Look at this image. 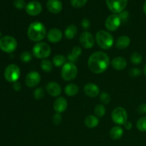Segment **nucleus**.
Here are the masks:
<instances>
[{"label": "nucleus", "mask_w": 146, "mask_h": 146, "mask_svg": "<svg viewBox=\"0 0 146 146\" xmlns=\"http://www.w3.org/2000/svg\"><path fill=\"white\" fill-rule=\"evenodd\" d=\"M111 64L115 69L121 71V70L124 69L126 67L127 61L123 57L117 56L112 60Z\"/></svg>", "instance_id": "nucleus-19"}, {"label": "nucleus", "mask_w": 146, "mask_h": 146, "mask_svg": "<svg viewBox=\"0 0 146 146\" xmlns=\"http://www.w3.org/2000/svg\"><path fill=\"white\" fill-rule=\"evenodd\" d=\"M84 93L86 94L88 96L91 97V98H95L99 94L100 90L99 88L97 85L95 84H92V83H89L85 85L84 88Z\"/></svg>", "instance_id": "nucleus-16"}, {"label": "nucleus", "mask_w": 146, "mask_h": 146, "mask_svg": "<svg viewBox=\"0 0 146 146\" xmlns=\"http://www.w3.org/2000/svg\"><path fill=\"white\" fill-rule=\"evenodd\" d=\"M124 125H125V128H126L127 130H131V128H132V123L130 122H128V121L124 124Z\"/></svg>", "instance_id": "nucleus-42"}, {"label": "nucleus", "mask_w": 146, "mask_h": 146, "mask_svg": "<svg viewBox=\"0 0 146 146\" xmlns=\"http://www.w3.org/2000/svg\"><path fill=\"white\" fill-rule=\"evenodd\" d=\"M79 41L81 45L86 48H91L95 44V39L94 36L88 31H84L79 36Z\"/></svg>", "instance_id": "nucleus-11"}, {"label": "nucleus", "mask_w": 146, "mask_h": 146, "mask_svg": "<svg viewBox=\"0 0 146 146\" xmlns=\"http://www.w3.org/2000/svg\"><path fill=\"white\" fill-rule=\"evenodd\" d=\"M78 32V29H77L76 26L71 24V25L68 26L65 30V36L68 39H72L73 38L76 36Z\"/></svg>", "instance_id": "nucleus-24"}, {"label": "nucleus", "mask_w": 146, "mask_h": 146, "mask_svg": "<svg viewBox=\"0 0 146 146\" xmlns=\"http://www.w3.org/2000/svg\"><path fill=\"white\" fill-rule=\"evenodd\" d=\"M113 121L118 125H124L127 122L128 114L126 111L122 107H117L111 114Z\"/></svg>", "instance_id": "nucleus-9"}, {"label": "nucleus", "mask_w": 146, "mask_h": 146, "mask_svg": "<svg viewBox=\"0 0 146 146\" xmlns=\"http://www.w3.org/2000/svg\"><path fill=\"white\" fill-rule=\"evenodd\" d=\"M143 72L144 74H145V75L146 76V64L145 66H144V68H143Z\"/></svg>", "instance_id": "nucleus-44"}, {"label": "nucleus", "mask_w": 146, "mask_h": 146, "mask_svg": "<svg viewBox=\"0 0 146 146\" xmlns=\"http://www.w3.org/2000/svg\"><path fill=\"white\" fill-rule=\"evenodd\" d=\"M121 24V19L119 15L117 14H111L106 19L105 22V27L108 31H116Z\"/></svg>", "instance_id": "nucleus-10"}, {"label": "nucleus", "mask_w": 146, "mask_h": 146, "mask_svg": "<svg viewBox=\"0 0 146 146\" xmlns=\"http://www.w3.org/2000/svg\"><path fill=\"white\" fill-rule=\"evenodd\" d=\"M143 11L146 15V1L144 2V4H143Z\"/></svg>", "instance_id": "nucleus-43"}, {"label": "nucleus", "mask_w": 146, "mask_h": 146, "mask_svg": "<svg viewBox=\"0 0 146 146\" xmlns=\"http://www.w3.org/2000/svg\"><path fill=\"white\" fill-rule=\"evenodd\" d=\"M21 74L19 67L16 64L7 66L4 71V78L10 83H15L18 81Z\"/></svg>", "instance_id": "nucleus-7"}, {"label": "nucleus", "mask_w": 146, "mask_h": 146, "mask_svg": "<svg viewBox=\"0 0 146 146\" xmlns=\"http://www.w3.org/2000/svg\"><path fill=\"white\" fill-rule=\"evenodd\" d=\"M106 3L111 12L119 14L125 9L128 0H106Z\"/></svg>", "instance_id": "nucleus-8"}, {"label": "nucleus", "mask_w": 146, "mask_h": 146, "mask_svg": "<svg viewBox=\"0 0 146 146\" xmlns=\"http://www.w3.org/2000/svg\"><path fill=\"white\" fill-rule=\"evenodd\" d=\"M90 25H91V23H90V21L88 19L84 18L82 20V21H81V27H83L84 29H88L90 27Z\"/></svg>", "instance_id": "nucleus-39"}, {"label": "nucleus", "mask_w": 146, "mask_h": 146, "mask_svg": "<svg viewBox=\"0 0 146 146\" xmlns=\"http://www.w3.org/2000/svg\"><path fill=\"white\" fill-rule=\"evenodd\" d=\"M94 113L98 117H103L106 113V108L102 104H98L94 108Z\"/></svg>", "instance_id": "nucleus-29"}, {"label": "nucleus", "mask_w": 146, "mask_h": 146, "mask_svg": "<svg viewBox=\"0 0 146 146\" xmlns=\"http://www.w3.org/2000/svg\"><path fill=\"white\" fill-rule=\"evenodd\" d=\"M81 53H82V50H81V47L75 46L72 49L71 52L68 55V59L69 60L70 62L74 64V62L77 61L78 57L81 56Z\"/></svg>", "instance_id": "nucleus-22"}, {"label": "nucleus", "mask_w": 146, "mask_h": 146, "mask_svg": "<svg viewBox=\"0 0 146 146\" xmlns=\"http://www.w3.org/2000/svg\"><path fill=\"white\" fill-rule=\"evenodd\" d=\"M88 0H71V4L74 8H81L84 7Z\"/></svg>", "instance_id": "nucleus-31"}, {"label": "nucleus", "mask_w": 146, "mask_h": 146, "mask_svg": "<svg viewBox=\"0 0 146 146\" xmlns=\"http://www.w3.org/2000/svg\"><path fill=\"white\" fill-rule=\"evenodd\" d=\"M141 74V70L138 69V68H131V69L129 71V75L131 76V77H138Z\"/></svg>", "instance_id": "nucleus-37"}, {"label": "nucleus", "mask_w": 146, "mask_h": 146, "mask_svg": "<svg viewBox=\"0 0 146 146\" xmlns=\"http://www.w3.org/2000/svg\"><path fill=\"white\" fill-rule=\"evenodd\" d=\"M41 68L44 72L48 73L52 71V63L47 59H44L41 62Z\"/></svg>", "instance_id": "nucleus-27"}, {"label": "nucleus", "mask_w": 146, "mask_h": 146, "mask_svg": "<svg viewBox=\"0 0 146 146\" xmlns=\"http://www.w3.org/2000/svg\"><path fill=\"white\" fill-rule=\"evenodd\" d=\"M78 74L77 67L74 63H66L61 69V76L65 81H69L74 79Z\"/></svg>", "instance_id": "nucleus-6"}, {"label": "nucleus", "mask_w": 146, "mask_h": 146, "mask_svg": "<svg viewBox=\"0 0 146 146\" xmlns=\"http://www.w3.org/2000/svg\"><path fill=\"white\" fill-rule=\"evenodd\" d=\"M68 106L67 101L63 97H58L55 100L54 103V109L58 113L64 112Z\"/></svg>", "instance_id": "nucleus-15"}, {"label": "nucleus", "mask_w": 146, "mask_h": 146, "mask_svg": "<svg viewBox=\"0 0 146 146\" xmlns=\"http://www.w3.org/2000/svg\"><path fill=\"white\" fill-rule=\"evenodd\" d=\"M130 43H131V39L129 37L127 36H121L117 39L116 42H115V46L118 48L124 49L130 45Z\"/></svg>", "instance_id": "nucleus-20"}, {"label": "nucleus", "mask_w": 146, "mask_h": 146, "mask_svg": "<svg viewBox=\"0 0 146 146\" xmlns=\"http://www.w3.org/2000/svg\"><path fill=\"white\" fill-rule=\"evenodd\" d=\"M96 39L99 47L105 50L111 48L113 44V36L108 31H104V30H101L97 32Z\"/></svg>", "instance_id": "nucleus-3"}, {"label": "nucleus", "mask_w": 146, "mask_h": 146, "mask_svg": "<svg viewBox=\"0 0 146 146\" xmlns=\"http://www.w3.org/2000/svg\"><path fill=\"white\" fill-rule=\"evenodd\" d=\"M41 81V76L37 71H31L27 75L25 78L26 85L30 88L36 86Z\"/></svg>", "instance_id": "nucleus-12"}, {"label": "nucleus", "mask_w": 146, "mask_h": 146, "mask_svg": "<svg viewBox=\"0 0 146 146\" xmlns=\"http://www.w3.org/2000/svg\"><path fill=\"white\" fill-rule=\"evenodd\" d=\"M84 123H85V125L88 128H94L98 125V123H99V120L95 115H89L86 117Z\"/></svg>", "instance_id": "nucleus-23"}, {"label": "nucleus", "mask_w": 146, "mask_h": 146, "mask_svg": "<svg viewBox=\"0 0 146 146\" xmlns=\"http://www.w3.org/2000/svg\"><path fill=\"white\" fill-rule=\"evenodd\" d=\"M46 31V27L42 23L39 21H34L31 23L27 30V35L31 41H39L45 37Z\"/></svg>", "instance_id": "nucleus-2"}, {"label": "nucleus", "mask_w": 146, "mask_h": 146, "mask_svg": "<svg viewBox=\"0 0 146 146\" xmlns=\"http://www.w3.org/2000/svg\"><path fill=\"white\" fill-rule=\"evenodd\" d=\"M78 86L75 84H69L65 87V93L68 96H76L78 92Z\"/></svg>", "instance_id": "nucleus-25"}, {"label": "nucleus", "mask_w": 146, "mask_h": 146, "mask_svg": "<svg viewBox=\"0 0 146 146\" xmlns=\"http://www.w3.org/2000/svg\"><path fill=\"white\" fill-rule=\"evenodd\" d=\"M51 48L48 44L44 42H40L33 47V54L37 58L44 59L51 54Z\"/></svg>", "instance_id": "nucleus-4"}, {"label": "nucleus", "mask_w": 146, "mask_h": 146, "mask_svg": "<svg viewBox=\"0 0 146 146\" xmlns=\"http://www.w3.org/2000/svg\"><path fill=\"white\" fill-rule=\"evenodd\" d=\"M13 88H14L16 91H19L21 88V84H20V83L17 82H17L14 83V84H13Z\"/></svg>", "instance_id": "nucleus-41"}, {"label": "nucleus", "mask_w": 146, "mask_h": 146, "mask_svg": "<svg viewBox=\"0 0 146 146\" xmlns=\"http://www.w3.org/2000/svg\"><path fill=\"white\" fill-rule=\"evenodd\" d=\"M128 16H129V14L127 11H124L123 10L121 13H119V17L121 18V21H125L128 18Z\"/></svg>", "instance_id": "nucleus-40"}, {"label": "nucleus", "mask_w": 146, "mask_h": 146, "mask_svg": "<svg viewBox=\"0 0 146 146\" xmlns=\"http://www.w3.org/2000/svg\"><path fill=\"white\" fill-rule=\"evenodd\" d=\"M100 101L104 104H109L111 101V97H110L109 94L107 93H102L100 96Z\"/></svg>", "instance_id": "nucleus-34"}, {"label": "nucleus", "mask_w": 146, "mask_h": 146, "mask_svg": "<svg viewBox=\"0 0 146 146\" xmlns=\"http://www.w3.org/2000/svg\"><path fill=\"white\" fill-rule=\"evenodd\" d=\"M21 60L24 63H28L32 58V55H31V53L28 51H25L21 54Z\"/></svg>", "instance_id": "nucleus-32"}, {"label": "nucleus", "mask_w": 146, "mask_h": 146, "mask_svg": "<svg viewBox=\"0 0 146 146\" xmlns=\"http://www.w3.org/2000/svg\"><path fill=\"white\" fill-rule=\"evenodd\" d=\"M48 40L51 43H57L62 38V32L58 29H51L47 34Z\"/></svg>", "instance_id": "nucleus-18"}, {"label": "nucleus", "mask_w": 146, "mask_h": 146, "mask_svg": "<svg viewBox=\"0 0 146 146\" xmlns=\"http://www.w3.org/2000/svg\"><path fill=\"white\" fill-rule=\"evenodd\" d=\"M53 64L54 66L57 67H60L66 64V58L63 55H56L53 58Z\"/></svg>", "instance_id": "nucleus-26"}, {"label": "nucleus", "mask_w": 146, "mask_h": 146, "mask_svg": "<svg viewBox=\"0 0 146 146\" xmlns=\"http://www.w3.org/2000/svg\"><path fill=\"white\" fill-rule=\"evenodd\" d=\"M137 111L139 114L146 113V103H144V104L138 106V107L137 108Z\"/></svg>", "instance_id": "nucleus-38"}, {"label": "nucleus", "mask_w": 146, "mask_h": 146, "mask_svg": "<svg viewBox=\"0 0 146 146\" xmlns=\"http://www.w3.org/2000/svg\"><path fill=\"white\" fill-rule=\"evenodd\" d=\"M1 32H0V37H1Z\"/></svg>", "instance_id": "nucleus-45"}, {"label": "nucleus", "mask_w": 146, "mask_h": 146, "mask_svg": "<svg viewBox=\"0 0 146 146\" xmlns=\"http://www.w3.org/2000/svg\"><path fill=\"white\" fill-rule=\"evenodd\" d=\"M46 7L50 12L53 14H58L62 10L63 4L60 0H48Z\"/></svg>", "instance_id": "nucleus-14"}, {"label": "nucleus", "mask_w": 146, "mask_h": 146, "mask_svg": "<svg viewBox=\"0 0 146 146\" xmlns=\"http://www.w3.org/2000/svg\"><path fill=\"white\" fill-rule=\"evenodd\" d=\"M46 91L50 96L53 97H56L61 94V88L59 84L56 82H49L46 87Z\"/></svg>", "instance_id": "nucleus-17"}, {"label": "nucleus", "mask_w": 146, "mask_h": 146, "mask_svg": "<svg viewBox=\"0 0 146 146\" xmlns=\"http://www.w3.org/2000/svg\"><path fill=\"white\" fill-rule=\"evenodd\" d=\"M131 61L133 64H140L143 61V57L139 53L135 52L131 55Z\"/></svg>", "instance_id": "nucleus-30"}, {"label": "nucleus", "mask_w": 146, "mask_h": 146, "mask_svg": "<svg viewBox=\"0 0 146 146\" xmlns=\"http://www.w3.org/2000/svg\"><path fill=\"white\" fill-rule=\"evenodd\" d=\"M110 136L113 140H118L123 135V130L121 126L115 125L110 131Z\"/></svg>", "instance_id": "nucleus-21"}, {"label": "nucleus", "mask_w": 146, "mask_h": 146, "mask_svg": "<svg viewBox=\"0 0 146 146\" xmlns=\"http://www.w3.org/2000/svg\"><path fill=\"white\" fill-rule=\"evenodd\" d=\"M44 90L43 88H38L34 91V96L36 99L39 100L44 97Z\"/></svg>", "instance_id": "nucleus-33"}, {"label": "nucleus", "mask_w": 146, "mask_h": 146, "mask_svg": "<svg viewBox=\"0 0 146 146\" xmlns=\"http://www.w3.org/2000/svg\"><path fill=\"white\" fill-rule=\"evenodd\" d=\"M136 127L141 132H146V116L138 119L136 123Z\"/></svg>", "instance_id": "nucleus-28"}, {"label": "nucleus", "mask_w": 146, "mask_h": 146, "mask_svg": "<svg viewBox=\"0 0 146 146\" xmlns=\"http://www.w3.org/2000/svg\"><path fill=\"white\" fill-rule=\"evenodd\" d=\"M14 5L15 8H17V9H21L26 7L27 4H26L24 0H14Z\"/></svg>", "instance_id": "nucleus-35"}, {"label": "nucleus", "mask_w": 146, "mask_h": 146, "mask_svg": "<svg viewBox=\"0 0 146 146\" xmlns=\"http://www.w3.org/2000/svg\"><path fill=\"white\" fill-rule=\"evenodd\" d=\"M26 12L30 16H37L42 11V6L38 1H32L27 4Z\"/></svg>", "instance_id": "nucleus-13"}, {"label": "nucleus", "mask_w": 146, "mask_h": 146, "mask_svg": "<svg viewBox=\"0 0 146 146\" xmlns=\"http://www.w3.org/2000/svg\"><path fill=\"white\" fill-rule=\"evenodd\" d=\"M110 64L108 56L102 51L94 53L89 57L88 66L91 72L94 74H100L106 71Z\"/></svg>", "instance_id": "nucleus-1"}, {"label": "nucleus", "mask_w": 146, "mask_h": 146, "mask_svg": "<svg viewBox=\"0 0 146 146\" xmlns=\"http://www.w3.org/2000/svg\"><path fill=\"white\" fill-rule=\"evenodd\" d=\"M52 121L55 125H59L61 123V121H62V117L60 115V113H56L55 115L53 116Z\"/></svg>", "instance_id": "nucleus-36"}, {"label": "nucleus", "mask_w": 146, "mask_h": 146, "mask_svg": "<svg viewBox=\"0 0 146 146\" xmlns=\"http://www.w3.org/2000/svg\"><path fill=\"white\" fill-rule=\"evenodd\" d=\"M17 47V41L11 36H4L0 38V49L5 53H12Z\"/></svg>", "instance_id": "nucleus-5"}]
</instances>
